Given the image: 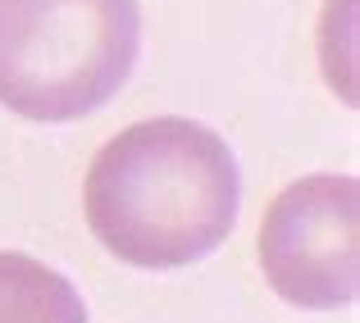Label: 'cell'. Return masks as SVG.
I'll return each instance as SVG.
<instances>
[{"label": "cell", "instance_id": "1", "mask_svg": "<svg viewBox=\"0 0 360 323\" xmlns=\"http://www.w3.org/2000/svg\"><path fill=\"white\" fill-rule=\"evenodd\" d=\"M87 228L132 269H183L229 242L242 169L196 119H141L96 150L82 183Z\"/></svg>", "mask_w": 360, "mask_h": 323}, {"label": "cell", "instance_id": "2", "mask_svg": "<svg viewBox=\"0 0 360 323\" xmlns=\"http://www.w3.org/2000/svg\"><path fill=\"white\" fill-rule=\"evenodd\" d=\"M141 55L137 0H0V105L69 123L123 91Z\"/></svg>", "mask_w": 360, "mask_h": 323}, {"label": "cell", "instance_id": "3", "mask_svg": "<svg viewBox=\"0 0 360 323\" xmlns=\"http://www.w3.org/2000/svg\"><path fill=\"white\" fill-rule=\"evenodd\" d=\"M264 282L297 310H347L360 296V187L315 173L283 187L260 223Z\"/></svg>", "mask_w": 360, "mask_h": 323}, {"label": "cell", "instance_id": "4", "mask_svg": "<svg viewBox=\"0 0 360 323\" xmlns=\"http://www.w3.org/2000/svg\"><path fill=\"white\" fill-rule=\"evenodd\" d=\"M0 323H87V305L60 269L0 251Z\"/></svg>", "mask_w": 360, "mask_h": 323}]
</instances>
